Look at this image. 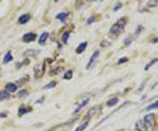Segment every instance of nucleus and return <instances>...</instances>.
Here are the masks:
<instances>
[{"instance_id":"obj_1","label":"nucleus","mask_w":158,"mask_h":131,"mask_svg":"<svg viewBox=\"0 0 158 131\" xmlns=\"http://www.w3.org/2000/svg\"><path fill=\"white\" fill-rule=\"evenodd\" d=\"M126 23H127V19H125V18H120V19H119L115 24H113V27H111L110 31H109L110 36L116 37V36H118L119 34H120L121 32L125 28Z\"/></svg>"},{"instance_id":"obj_2","label":"nucleus","mask_w":158,"mask_h":131,"mask_svg":"<svg viewBox=\"0 0 158 131\" xmlns=\"http://www.w3.org/2000/svg\"><path fill=\"white\" fill-rule=\"evenodd\" d=\"M144 124L147 129H151L155 124V115L153 114L146 115L144 118Z\"/></svg>"},{"instance_id":"obj_3","label":"nucleus","mask_w":158,"mask_h":131,"mask_svg":"<svg viewBox=\"0 0 158 131\" xmlns=\"http://www.w3.org/2000/svg\"><path fill=\"white\" fill-rule=\"evenodd\" d=\"M100 111H101V106H100V105L94 106V107H91V108L88 111L87 114H86V117L91 118V117L95 116V115H97V114H98L99 113H100Z\"/></svg>"},{"instance_id":"obj_4","label":"nucleus","mask_w":158,"mask_h":131,"mask_svg":"<svg viewBox=\"0 0 158 131\" xmlns=\"http://www.w3.org/2000/svg\"><path fill=\"white\" fill-rule=\"evenodd\" d=\"M98 56H99V51L96 50L95 52L93 53V55L91 56L90 60H89V63L87 64V66H86V69H87V70H90V69H91L94 65H95V63L98 57Z\"/></svg>"},{"instance_id":"obj_5","label":"nucleus","mask_w":158,"mask_h":131,"mask_svg":"<svg viewBox=\"0 0 158 131\" xmlns=\"http://www.w3.org/2000/svg\"><path fill=\"white\" fill-rule=\"evenodd\" d=\"M36 39V34H33V33H28V34H25L23 36V41L25 42H31Z\"/></svg>"},{"instance_id":"obj_6","label":"nucleus","mask_w":158,"mask_h":131,"mask_svg":"<svg viewBox=\"0 0 158 131\" xmlns=\"http://www.w3.org/2000/svg\"><path fill=\"white\" fill-rule=\"evenodd\" d=\"M89 101H90V99H85V100H83L80 104H79V106L77 107V108H76L75 111L73 112V114H77L78 112H80V110L82 109L83 107H85L86 105L89 103Z\"/></svg>"},{"instance_id":"obj_7","label":"nucleus","mask_w":158,"mask_h":131,"mask_svg":"<svg viewBox=\"0 0 158 131\" xmlns=\"http://www.w3.org/2000/svg\"><path fill=\"white\" fill-rule=\"evenodd\" d=\"M32 109L31 107H19V116H22V115H24L25 114H27V113L31 112Z\"/></svg>"},{"instance_id":"obj_8","label":"nucleus","mask_w":158,"mask_h":131,"mask_svg":"<svg viewBox=\"0 0 158 131\" xmlns=\"http://www.w3.org/2000/svg\"><path fill=\"white\" fill-rule=\"evenodd\" d=\"M135 127H136V129L139 130V131H146L147 128H146V126H145L144 122L142 120H139V122H136L135 124Z\"/></svg>"},{"instance_id":"obj_9","label":"nucleus","mask_w":158,"mask_h":131,"mask_svg":"<svg viewBox=\"0 0 158 131\" xmlns=\"http://www.w3.org/2000/svg\"><path fill=\"white\" fill-rule=\"evenodd\" d=\"M86 47H87V42H83V43H81V44L79 45L77 48H76V52L77 53V54H81V53H83V51L85 50Z\"/></svg>"},{"instance_id":"obj_10","label":"nucleus","mask_w":158,"mask_h":131,"mask_svg":"<svg viewBox=\"0 0 158 131\" xmlns=\"http://www.w3.org/2000/svg\"><path fill=\"white\" fill-rule=\"evenodd\" d=\"M10 99V93L6 90L0 92V100H4V99Z\"/></svg>"},{"instance_id":"obj_11","label":"nucleus","mask_w":158,"mask_h":131,"mask_svg":"<svg viewBox=\"0 0 158 131\" xmlns=\"http://www.w3.org/2000/svg\"><path fill=\"white\" fill-rule=\"evenodd\" d=\"M48 34L47 32H44L43 34L40 36V39H39V43L40 44H45L46 41L48 40Z\"/></svg>"},{"instance_id":"obj_12","label":"nucleus","mask_w":158,"mask_h":131,"mask_svg":"<svg viewBox=\"0 0 158 131\" xmlns=\"http://www.w3.org/2000/svg\"><path fill=\"white\" fill-rule=\"evenodd\" d=\"M29 19H30L29 15L28 14H24V15H22V16L19 17V22L20 23V24H25V23H27Z\"/></svg>"},{"instance_id":"obj_13","label":"nucleus","mask_w":158,"mask_h":131,"mask_svg":"<svg viewBox=\"0 0 158 131\" xmlns=\"http://www.w3.org/2000/svg\"><path fill=\"white\" fill-rule=\"evenodd\" d=\"M6 91L13 92H15L17 90V85L15 84H13V83H9V84H6Z\"/></svg>"},{"instance_id":"obj_14","label":"nucleus","mask_w":158,"mask_h":131,"mask_svg":"<svg viewBox=\"0 0 158 131\" xmlns=\"http://www.w3.org/2000/svg\"><path fill=\"white\" fill-rule=\"evenodd\" d=\"M68 17V12H61L56 16V19H58L59 20H61L62 22H64L65 19H67Z\"/></svg>"},{"instance_id":"obj_15","label":"nucleus","mask_w":158,"mask_h":131,"mask_svg":"<svg viewBox=\"0 0 158 131\" xmlns=\"http://www.w3.org/2000/svg\"><path fill=\"white\" fill-rule=\"evenodd\" d=\"M118 101L119 100H118V99H117V98H113V99L108 100L107 103H106V105H107L108 107H113V106H115L117 103H118Z\"/></svg>"},{"instance_id":"obj_16","label":"nucleus","mask_w":158,"mask_h":131,"mask_svg":"<svg viewBox=\"0 0 158 131\" xmlns=\"http://www.w3.org/2000/svg\"><path fill=\"white\" fill-rule=\"evenodd\" d=\"M12 59H13V57H12V56L11 55V53L8 52L6 54V56H4V63H8L9 62L12 61Z\"/></svg>"},{"instance_id":"obj_17","label":"nucleus","mask_w":158,"mask_h":131,"mask_svg":"<svg viewBox=\"0 0 158 131\" xmlns=\"http://www.w3.org/2000/svg\"><path fill=\"white\" fill-rule=\"evenodd\" d=\"M88 124H89V122H86L85 123H83V124H81L80 126H78V127L76 128V131H83L86 128L88 127Z\"/></svg>"},{"instance_id":"obj_18","label":"nucleus","mask_w":158,"mask_h":131,"mask_svg":"<svg viewBox=\"0 0 158 131\" xmlns=\"http://www.w3.org/2000/svg\"><path fill=\"white\" fill-rule=\"evenodd\" d=\"M56 85V82L55 81H52V82H49L48 84H46V85L43 87V89H51V88H54V87Z\"/></svg>"},{"instance_id":"obj_19","label":"nucleus","mask_w":158,"mask_h":131,"mask_svg":"<svg viewBox=\"0 0 158 131\" xmlns=\"http://www.w3.org/2000/svg\"><path fill=\"white\" fill-rule=\"evenodd\" d=\"M69 37H70V33L69 32H65L64 34H62V42L66 44L68 42V40H69Z\"/></svg>"},{"instance_id":"obj_20","label":"nucleus","mask_w":158,"mask_h":131,"mask_svg":"<svg viewBox=\"0 0 158 131\" xmlns=\"http://www.w3.org/2000/svg\"><path fill=\"white\" fill-rule=\"evenodd\" d=\"M155 108H158V100L154 102V103L151 104V105H149V106L147 107V110L148 111H149V110H153V109H155Z\"/></svg>"},{"instance_id":"obj_21","label":"nucleus","mask_w":158,"mask_h":131,"mask_svg":"<svg viewBox=\"0 0 158 131\" xmlns=\"http://www.w3.org/2000/svg\"><path fill=\"white\" fill-rule=\"evenodd\" d=\"M158 4V0H149V3H148V6L149 7H155Z\"/></svg>"},{"instance_id":"obj_22","label":"nucleus","mask_w":158,"mask_h":131,"mask_svg":"<svg viewBox=\"0 0 158 131\" xmlns=\"http://www.w3.org/2000/svg\"><path fill=\"white\" fill-rule=\"evenodd\" d=\"M28 95V92H27L25 90H21L19 93H18V96H19V98H24L25 96H27Z\"/></svg>"},{"instance_id":"obj_23","label":"nucleus","mask_w":158,"mask_h":131,"mask_svg":"<svg viewBox=\"0 0 158 131\" xmlns=\"http://www.w3.org/2000/svg\"><path fill=\"white\" fill-rule=\"evenodd\" d=\"M63 78H64V79H70L72 78V71L71 70L67 71V72L65 73V75L63 76Z\"/></svg>"},{"instance_id":"obj_24","label":"nucleus","mask_w":158,"mask_h":131,"mask_svg":"<svg viewBox=\"0 0 158 131\" xmlns=\"http://www.w3.org/2000/svg\"><path fill=\"white\" fill-rule=\"evenodd\" d=\"M156 62H157V59H156V58H155V59H154V60H153L152 62H150V63H149V64H148V65L146 66V67H145V69H144V70H149V67H150V66L154 65V64H155V63H156Z\"/></svg>"},{"instance_id":"obj_25","label":"nucleus","mask_w":158,"mask_h":131,"mask_svg":"<svg viewBox=\"0 0 158 131\" xmlns=\"http://www.w3.org/2000/svg\"><path fill=\"white\" fill-rule=\"evenodd\" d=\"M127 60H128V58H127V57H123V58L119 59V61L118 62V63L119 64H121V63H126V62H127Z\"/></svg>"},{"instance_id":"obj_26","label":"nucleus","mask_w":158,"mask_h":131,"mask_svg":"<svg viewBox=\"0 0 158 131\" xmlns=\"http://www.w3.org/2000/svg\"><path fill=\"white\" fill-rule=\"evenodd\" d=\"M121 7H122V4H118L115 7H114V11L116 12L117 10H119V9L121 8Z\"/></svg>"},{"instance_id":"obj_27","label":"nucleus","mask_w":158,"mask_h":131,"mask_svg":"<svg viewBox=\"0 0 158 131\" xmlns=\"http://www.w3.org/2000/svg\"><path fill=\"white\" fill-rule=\"evenodd\" d=\"M94 20H95V19H94L93 17H91L90 19L87 20V23H88V24H91V23H92Z\"/></svg>"},{"instance_id":"obj_28","label":"nucleus","mask_w":158,"mask_h":131,"mask_svg":"<svg viewBox=\"0 0 158 131\" xmlns=\"http://www.w3.org/2000/svg\"><path fill=\"white\" fill-rule=\"evenodd\" d=\"M131 42H132V41L130 40V39H127V40L124 42V43H125V45H127H127H129L130 43H131Z\"/></svg>"},{"instance_id":"obj_29","label":"nucleus","mask_w":158,"mask_h":131,"mask_svg":"<svg viewBox=\"0 0 158 131\" xmlns=\"http://www.w3.org/2000/svg\"><path fill=\"white\" fill-rule=\"evenodd\" d=\"M109 44V42H106V41H104V42H101V46H104V47H106V45H108Z\"/></svg>"},{"instance_id":"obj_30","label":"nucleus","mask_w":158,"mask_h":131,"mask_svg":"<svg viewBox=\"0 0 158 131\" xmlns=\"http://www.w3.org/2000/svg\"><path fill=\"white\" fill-rule=\"evenodd\" d=\"M89 2H93V1H96V0H88Z\"/></svg>"}]
</instances>
